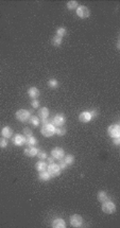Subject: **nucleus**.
Segmentation results:
<instances>
[{
    "instance_id": "f257e3e1",
    "label": "nucleus",
    "mask_w": 120,
    "mask_h": 228,
    "mask_svg": "<svg viewBox=\"0 0 120 228\" xmlns=\"http://www.w3.org/2000/svg\"><path fill=\"white\" fill-rule=\"evenodd\" d=\"M41 134L44 137H47V138H50L53 135L55 134V126L53 125L52 123H47L44 124L41 128Z\"/></svg>"
},
{
    "instance_id": "f03ea898",
    "label": "nucleus",
    "mask_w": 120,
    "mask_h": 228,
    "mask_svg": "<svg viewBox=\"0 0 120 228\" xmlns=\"http://www.w3.org/2000/svg\"><path fill=\"white\" fill-rule=\"evenodd\" d=\"M116 204L113 202V201H105V202L102 203V211L104 213H107V214H112L116 211Z\"/></svg>"
},
{
    "instance_id": "7ed1b4c3",
    "label": "nucleus",
    "mask_w": 120,
    "mask_h": 228,
    "mask_svg": "<svg viewBox=\"0 0 120 228\" xmlns=\"http://www.w3.org/2000/svg\"><path fill=\"white\" fill-rule=\"evenodd\" d=\"M31 117V113L30 111H27V109H19V111H16L15 114V118L17 121L19 122H27L29 121V118Z\"/></svg>"
},
{
    "instance_id": "20e7f679",
    "label": "nucleus",
    "mask_w": 120,
    "mask_h": 228,
    "mask_svg": "<svg viewBox=\"0 0 120 228\" xmlns=\"http://www.w3.org/2000/svg\"><path fill=\"white\" fill-rule=\"evenodd\" d=\"M47 172L51 175V177H57L61 174V168L57 163H49L47 165Z\"/></svg>"
},
{
    "instance_id": "39448f33",
    "label": "nucleus",
    "mask_w": 120,
    "mask_h": 228,
    "mask_svg": "<svg viewBox=\"0 0 120 228\" xmlns=\"http://www.w3.org/2000/svg\"><path fill=\"white\" fill-rule=\"evenodd\" d=\"M107 134L111 138H119L120 137V126L119 124H113L107 127Z\"/></svg>"
},
{
    "instance_id": "423d86ee",
    "label": "nucleus",
    "mask_w": 120,
    "mask_h": 228,
    "mask_svg": "<svg viewBox=\"0 0 120 228\" xmlns=\"http://www.w3.org/2000/svg\"><path fill=\"white\" fill-rule=\"evenodd\" d=\"M76 11V15L79 16L82 19H85V18H88L90 16V11L86 5H79Z\"/></svg>"
},
{
    "instance_id": "0eeeda50",
    "label": "nucleus",
    "mask_w": 120,
    "mask_h": 228,
    "mask_svg": "<svg viewBox=\"0 0 120 228\" xmlns=\"http://www.w3.org/2000/svg\"><path fill=\"white\" fill-rule=\"evenodd\" d=\"M83 217L80 214H72L70 217V225L74 228L82 227L83 226Z\"/></svg>"
},
{
    "instance_id": "6e6552de",
    "label": "nucleus",
    "mask_w": 120,
    "mask_h": 228,
    "mask_svg": "<svg viewBox=\"0 0 120 228\" xmlns=\"http://www.w3.org/2000/svg\"><path fill=\"white\" fill-rule=\"evenodd\" d=\"M51 123L57 127V126H64L66 123V117L63 115V114H57V115L53 117V119L51 120Z\"/></svg>"
},
{
    "instance_id": "1a4fd4ad",
    "label": "nucleus",
    "mask_w": 120,
    "mask_h": 228,
    "mask_svg": "<svg viewBox=\"0 0 120 228\" xmlns=\"http://www.w3.org/2000/svg\"><path fill=\"white\" fill-rule=\"evenodd\" d=\"M12 142H13L14 146H22L26 144L27 142V138L24 135H21V134H17L15 135V136L12 138Z\"/></svg>"
},
{
    "instance_id": "9d476101",
    "label": "nucleus",
    "mask_w": 120,
    "mask_h": 228,
    "mask_svg": "<svg viewBox=\"0 0 120 228\" xmlns=\"http://www.w3.org/2000/svg\"><path fill=\"white\" fill-rule=\"evenodd\" d=\"M51 156L54 159L61 160V159H63V157L65 156V151L62 148H60V146H57V148H54L51 151Z\"/></svg>"
},
{
    "instance_id": "9b49d317",
    "label": "nucleus",
    "mask_w": 120,
    "mask_h": 228,
    "mask_svg": "<svg viewBox=\"0 0 120 228\" xmlns=\"http://www.w3.org/2000/svg\"><path fill=\"white\" fill-rule=\"evenodd\" d=\"M37 151H38V149H36L34 146H29L28 148L24 150V154L27 157H35L37 154Z\"/></svg>"
},
{
    "instance_id": "f8f14e48",
    "label": "nucleus",
    "mask_w": 120,
    "mask_h": 228,
    "mask_svg": "<svg viewBox=\"0 0 120 228\" xmlns=\"http://www.w3.org/2000/svg\"><path fill=\"white\" fill-rule=\"evenodd\" d=\"M92 119V118L89 111H82V113L79 115V120H80V122H82V123H88Z\"/></svg>"
},
{
    "instance_id": "ddd939ff",
    "label": "nucleus",
    "mask_w": 120,
    "mask_h": 228,
    "mask_svg": "<svg viewBox=\"0 0 120 228\" xmlns=\"http://www.w3.org/2000/svg\"><path fill=\"white\" fill-rule=\"evenodd\" d=\"M39 90H38V88L37 87H30V88L28 89V96L30 97L32 100H34V99H37L39 97Z\"/></svg>"
},
{
    "instance_id": "4468645a",
    "label": "nucleus",
    "mask_w": 120,
    "mask_h": 228,
    "mask_svg": "<svg viewBox=\"0 0 120 228\" xmlns=\"http://www.w3.org/2000/svg\"><path fill=\"white\" fill-rule=\"evenodd\" d=\"M52 226L53 228H65L66 226V222L64 221L63 219H61V217H57V219L53 220L52 221Z\"/></svg>"
},
{
    "instance_id": "2eb2a0df",
    "label": "nucleus",
    "mask_w": 120,
    "mask_h": 228,
    "mask_svg": "<svg viewBox=\"0 0 120 228\" xmlns=\"http://www.w3.org/2000/svg\"><path fill=\"white\" fill-rule=\"evenodd\" d=\"M49 115H50V111L48 107H42L38 109V118L41 119H47L49 118Z\"/></svg>"
},
{
    "instance_id": "dca6fc26",
    "label": "nucleus",
    "mask_w": 120,
    "mask_h": 228,
    "mask_svg": "<svg viewBox=\"0 0 120 228\" xmlns=\"http://www.w3.org/2000/svg\"><path fill=\"white\" fill-rule=\"evenodd\" d=\"M1 134H2L3 138L9 139V138H11L13 136V130L10 126H3L2 130H1Z\"/></svg>"
},
{
    "instance_id": "f3484780",
    "label": "nucleus",
    "mask_w": 120,
    "mask_h": 228,
    "mask_svg": "<svg viewBox=\"0 0 120 228\" xmlns=\"http://www.w3.org/2000/svg\"><path fill=\"white\" fill-rule=\"evenodd\" d=\"M47 165H48V163L45 162L44 160H39V161H37V162L35 163V169H36L38 172L46 171V170H47Z\"/></svg>"
},
{
    "instance_id": "a211bd4d",
    "label": "nucleus",
    "mask_w": 120,
    "mask_h": 228,
    "mask_svg": "<svg viewBox=\"0 0 120 228\" xmlns=\"http://www.w3.org/2000/svg\"><path fill=\"white\" fill-rule=\"evenodd\" d=\"M38 179L41 180V181H49V180L51 179V175L48 173L47 171H43V172H39L38 174Z\"/></svg>"
},
{
    "instance_id": "6ab92c4d",
    "label": "nucleus",
    "mask_w": 120,
    "mask_h": 228,
    "mask_svg": "<svg viewBox=\"0 0 120 228\" xmlns=\"http://www.w3.org/2000/svg\"><path fill=\"white\" fill-rule=\"evenodd\" d=\"M97 198H98V201L100 203H103L105 202V201L109 200V196L105 191H99L98 194H97Z\"/></svg>"
},
{
    "instance_id": "aec40b11",
    "label": "nucleus",
    "mask_w": 120,
    "mask_h": 228,
    "mask_svg": "<svg viewBox=\"0 0 120 228\" xmlns=\"http://www.w3.org/2000/svg\"><path fill=\"white\" fill-rule=\"evenodd\" d=\"M63 160L65 161L67 165H73V163H74L76 158H74V156L72 154H68V155H66V156L63 157Z\"/></svg>"
},
{
    "instance_id": "412c9836",
    "label": "nucleus",
    "mask_w": 120,
    "mask_h": 228,
    "mask_svg": "<svg viewBox=\"0 0 120 228\" xmlns=\"http://www.w3.org/2000/svg\"><path fill=\"white\" fill-rule=\"evenodd\" d=\"M66 7H67V9L69 10V11H73V10L78 9L79 3H78V1H76V0H71V1H68Z\"/></svg>"
},
{
    "instance_id": "4be33fe9",
    "label": "nucleus",
    "mask_w": 120,
    "mask_h": 228,
    "mask_svg": "<svg viewBox=\"0 0 120 228\" xmlns=\"http://www.w3.org/2000/svg\"><path fill=\"white\" fill-rule=\"evenodd\" d=\"M62 43H63V38L57 36V35L53 36L52 39H51V43H52V46H54V47H59V46H61Z\"/></svg>"
},
{
    "instance_id": "5701e85b",
    "label": "nucleus",
    "mask_w": 120,
    "mask_h": 228,
    "mask_svg": "<svg viewBox=\"0 0 120 228\" xmlns=\"http://www.w3.org/2000/svg\"><path fill=\"white\" fill-rule=\"evenodd\" d=\"M66 133H67V130H66L65 126H57V127H55V134L54 135H57V136H65Z\"/></svg>"
},
{
    "instance_id": "b1692460",
    "label": "nucleus",
    "mask_w": 120,
    "mask_h": 228,
    "mask_svg": "<svg viewBox=\"0 0 120 228\" xmlns=\"http://www.w3.org/2000/svg\"><path fill=\"white\" fill-rule=\"evenodd\" d=\"M29 122H30L31 124H32L33 126H38L39 125V123H41V120H39V118L37 117V116H31L30 118H29Z\"/></svg>"
},
{
    "instance_id": "393cba45",
    "label": "nucleus",
    "mask_w": 120,
    "mask_h": 228,
    "mask_svg": "<svg viewBox=\"0 0 120 228\" xmlns=\"http://www.w3.org/2000/svg\"><path fill=\"white\" fill-rule=\"evenodd\" d=\"M48 86L52 89H55L60 86V83L57 79H50V80L48 81Z\"/></svg>"
},
{
    "instance_id": "a878e982",
    "label": "nucleus",
    "mask_w": 120,
    "mask_h": 228,
    "mask_svg": "<svg viewBox=\"0 0 120 228\" xmlns=\"http://www.w3.org/2000/svg\"><path fill=\"white\" fill-rule=\"evenodd\" d=\"M57 35L63 38L64 36L67 35V29L64 28V27H60V28H57Z\"/></svg>"
},
{
    "instance_id": "bb28decb",
    "label": "nucleus",
    "mask_w": 120,
    "mask_h": 228,
    "mask_svg": "<svg viewBox=\"0 0 120 228\" xmlns=\"http://www.w3.org/2000/svg\"><path fill=\"white\" fill-rule=\"evenodd\" d=\"M28 146H35V144L37 143V139L35 138L34 136H30V137H27V142H26Z\"/></svg>"
},
{
    "instance_id": "cd10ccee",
    "label": "nucleus",
    "mask_w": 120,
    "mask_h": 228,
    "mask_svg": "<svg viewBox=\"0 0 120 228\" xmlns=\"http://www.w3.org/2000/svg\"><path fill=\"white\" fill-rule=\"evenodd\" d=\"M36 156L38 157L41 160H45V159H47V153L45 152V151H43V150H38V151H37Z\"/></svg>"
},
{
    "instance_id": "c85d7f7f",
    "label": "nucleus",
    "mask_w": 120,
    "mask_h": 228,
    "mask_svg": "<svg viewBox=\"0 0 120 228\" xmlns=\"http://www.w3.org/2000/svg\"><path fill=\"white\" fill-rule=\"evenodd\" d=\"M8 146H9V141H8L7 138H1V139H0V148L5 149Z\"/></svg>"
},
{
    "instance_id": "c756f323",
    "label": "nucleus",
    "mask_w": 120,
    "mask_h": 228,
    "mask_svg": "<svg viewBox=\"0 0 120 228\" xmlns=\"http://www.w3.org/2000/svg\"><path fill=\"white\" fill-rule=\"evenodd\" d=\"M24 136H26V138H27V137L33 136V133H32V130H31L30 128L24 127Z\"/></svg>"
},
{
    "instance_id": "7c9ffc66",
    "label": "nucleus",
    "mask_w": 120,
    "mask_h": 228,
    "mask_svg": "<svg viewBox=\"0 0 120 228\" xmlns=\"http://www.w3.org/2000/svg\"><path fill=\"white\" fill-rule=\"evenodd\" d=\"M39 101L37 100V99H34V100H32V102H31V105H32L33 108H38L39 107Z\"/></svg>"
},
{
    "instance_id": "2f4dec72",
    "label": "nucleus",
    "mask_w": 120,
    "mask_h": 228,
    "mask_svg": "<svg viewBox=\"0 0 120 228\" xmlns=\"http://www.w3.org/2000/svg\"><path fill=\"white\" fill-rule=\"evenodd\" d=\"M60 165V168H61V170H65V169H67V167H68V165H66V162L63 160V159H61V160H60V165Z\"/></svg>"
},
{
    "instance_id": "473e14b6",
    "label": "nucleus",
    "mask_w": 120,
    "mask_h": 228,
    "mask_svg": "<svg viewBox=\"0 0 120 228\" xmlns=\"http://www.w3.org/2000/svg\"><path fill=\"white\" fill-rule=\"evenodd\" d=\"M90 115H92V118H96L98 116V111L97 109H92V111H89Z\"/></svg>"
},
{
    "instance_id": "72a5a7b5",
    "label": "nucleus",
    "mask_w": 120,
    "mask_h": 228,
    "mask_svg": "<svg viewBox=\"0 0 120 228\" xmlns=\"http://www.w3.org/2000/svg\"><path fill=\"white\" fill-rule=\"evenodd\" d=\"M113 143L115 144V146H119L120 144V137L119 138H114V140H113Z\"/></svg>"
},
{
    "instance_id": "f704fd0d",
    "label": "nucleus",
    "mask_w": 120,
    "mask_h": 228,
    "mask_svg": "<svg viewBox=\"0 0 120 228\" xmlns=\"http://www.w3.org/2000/svg\"><path fill=\"white\" fill-rule=\"evenodd\" d=\"M47 160H48V165H49V163H53V162H54V158H53L52 156H51V157H47Z\"/></svg>"
},
{
    "instance_id": "c9c22d12",
    "label": "nucleus",
    "mask_w": 120,
    "mask_h": 228,
    "mask_svg": "<svg viewBox=\"0 0 120 228\" xmlns=\"http://www.w3.org/2000/svg\"><path fill=\"white\" fill-rule=\"evenodd\" d=\"M117 49H120V43H119V41L117 43Z\"/></svg>"
}]
</instances>
